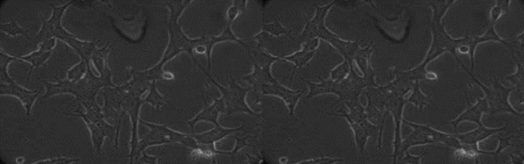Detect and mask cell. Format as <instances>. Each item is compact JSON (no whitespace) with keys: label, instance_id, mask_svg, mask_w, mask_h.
<instances>
[{"label":"cell","instance_id":"2e32d148","mask_svg":"<svg viewBox=\"0 0 524 164\" xmlns=\"http://www.w3.org/2000/svg\"><path fill=\"white\" fill-rule=\"evenodd\" d=\"M337 160H331L328 159H320L316 160H312L308 162H305L304 163H333L335 161Z\"/></svg>","mask_w":524,"mask_h":164},{"label":"cell","instance_id":"3957f363","mask_svg":"<svg viewBox=\"0 0 524 164\" xmlns=\"http://www.w3.org/2000/svg\"><path fill=\"white\" fill-rule=\"evenodd\" d=\"M86 114L81 112L78 114L87 123L91 134L94 146L97 152H100L105 136L109 133V128L104 122L100 109L96 103L86 108Z\"/></svg>","mask_w":524,"mask_h":164},{"label":"cell","instance_id":"8fae6325","mask_svg":"<svg viewBox=\"0 0 524 164\" xmlns=\"http://www.w3.org/2000/svg\"><path fill=\"white\" fill-rule=\"evenodd\" d=\"M263 29L264 30L276 36L284 34L291 37V32L286 30L277 20H275L272 24H264Z\"/></svg>","mask_w":524,"mask_h":164},{"label":"cell","instance_id":"5bb4252c","mask_svg":"<svg viewBox=\"0 0 524 164\" xmlns=\"http://www.w3.org/2000/svg\"><path fill=\"white\" fill-rule=\"evenodd\" d=\"M75 161H78L77 160H71L65 158H58L50 160H47L46 161H42L37 162V163H46V164H69Z\"/></svg>","mask_w":524,"mask_h":164},{"label":"cell","instance_id":"7a4b0ae2","mask_svg":"<svg viewBox=\"0 0 524 164\" xmlns=\"http://www.w3.org/2000/svg\"><path fill=\"white\" fill-rule=\"evenodd\" d=\"M71 3L62 7H54L53 17L50 20H44L42 30L37 36L38 41L44 42L51 40L52 37H56L61 38L72 47L76 44L78 41L73 36L66 32L61 25V18L65 9Z\"/></svg>","mask_w":524,"mask_h":164},{"label":"cell","instance_id":"ac0fdd59","mask_svg":"<svg viewBox=\"0 0 524 164\" xmlns=\"http://www.w3.org/2000/svg\"><path fill=\"white\" fill-rule=\"evenodd\" d=\"M498 13H499V11H498V9H496V10L495 9V10H494V12H493V16L494 17L497 16L498 15Z\"/></svg>","mask_w":524,"mask_h":164},{"label":"cell","instance_id":"30bf717a","mask_svg":"<svg viewBox=\"0 0 524 164\" xmlns=\"http://www.w3.org/2000/svg\"><path fill=\"white\" fill-rule=\"evenodd\" d=\"M311 48V45H306L302 52L296 54L291 56L287 57L285 59L294 63L295 64V67L294 68L295 70L297 67H302L310 59L312 53L309 52L308 51Z\"/></svg>","mask_w":524,"mask_h":164},{"label":"cell","instance_id":"4fadbf2b","mask_svg":"<svg viewBox=\"0 0 524 164\" xmlns=\"http://www.w3.org/2000/svg\"><path fill=\"white\" fill-rule=\"evenodd\" d=\"M1 28L2 30L12 35L15 36L19 34L25 35V33L22 29L19 27L15 22L1 25Z\"/></svg>","mask_w":524,"mask_h":164},{"label":"cell","instance_id":"7c38bea8","mask_svg":"<svg viewBox=\"0 0 524 164\" xmlns=\"http://www.w3.org/2000/svg\"><path fill=\"white\" fill-rule=\"evenodd\" d=\"M87 64L89 63H87L85 61L83 60L81 64L69 72V78L75 81L80 79L86 72Z\"/></svg>","mask_w":524,"mask_h":164},{"label":"cell","instance_id":"8992f818","mask_svg":"<svg viewBox=\"0 0 524 164\" xmlns=\"http://www.w3.org/2000/svg\"><path fill=\"white\" fill-rule=\"evenodd\" d=\"M240 44L248 52L250 59L254 67L270 68V66L273 62L280 60L279 59L273 57L266 53L263 50L261 45L254 41H241Z\"/></svg>","mask_w":524,"mask_h":164},{"label":"cell","instance_id":"9c48e42d","mask_svg":"<svg viewBox=\"0 0 524 164\" xmlns=\"http://www.w3.org/2000/svg\"><path fill=\"white\" fill-rule=\"evenodd\" d=\"M242 128L234 129H225L218 126L212 131L205 134L203 136V141L206 144H211L217 140L223 138L227 135L231 134L235 131H239Z\"/></svg>","mask_w":524,"mask_h":164},{"label":"cell","instance_id":"52a82bcc","mask_svg":"<svg viewBox=\"0 0 524 164\" xmlns=\"http://www.w3.org/2000/svg\"><path fill=\"white\" fill-rule=\"evenodd\" d=\"M0 91L1 94H11L17 96L20 99L25 106L27 110V114H30L31 108L34 101L40 92L37 91H25L17 85L12 80L7 84L1 83Z\"/></svg>","mask_w":524,"mask_h":164},{"label":"cell","instance_id":"5b68a950","mask_svg":"<svg viewBox=\"0 0 524 164\" xmlns=\"http://www.w3.org/2000/svg\"><path fill=\"white\" fill-rule=\"evenodd\" d=\"M258 92L262 94H273L280 96L288 104L290 115L293 113L295 105L303 92L290 91L281 86L275 79L261 86Z\"/></svg>","mask_w":524,"mask_h":164},{"label":"cell","instance_id":"277c9868","mask_svg":"<svg viewBox=\"0 0 524 164\" xmlns=\"http://www.w3.org/2000/svg\"><path fill=\"white\" fill-rule=\"evenodd\" d=\"M216 84L223 94L227 115H230L236 112H246L256 115L247 107L244 101L246 93L250 89L242 88L234 82H232L227 88H223L220 85Z\"/></svg>","mask_w":524,"mask_h":164},{"label":"cell","instance_id":"6da1fadb","mask_svg":"<svg viewBox=\"0 0 524 164\" xmlns=\"http://www.w3.org/2000/svg\"><path fill=\"white\" fill-rule=\"evenodd\" d=\"M103 76L97 78L90 70V65L87 64V73L85 78L80 81L70 82L68 80L59 82L56 84H53L44 81L47 88V93L43 97L45 100L52 95L69 92L76 96L82 104L87 107L95 103V95L105 82Z\"/></svg>","mask_w":524,"mask_h":164},{"label":"cell","instance_id":"e0dca14e","mask_svg":"<svg viewBox=\"0 0 524 164\" xmlns=\"http://www.w3.org/2000/svg\"><path fill=\"white\" fill-rule=\"evenodd\" d=\"M245 1H236L234 2L235 6L238 9L240 13L243 12L245 9Z\"/></svg>","mask_w":524,"mask_h":164},{"label":"cell","instance_id":"ba28073f","mask_svg":"<svg viewBox=\"0 0 524 164\" xmlns=\"http://www.w3.org/2000/svg\"><path fill=\"white\" fill-rule=\"evenodd\" d=\"M54 45V40L51 39L44 41L42 45L40 50L31 55L23 57L22 59L30 62L33 64L30 73L27 78V84L29 76L31 74L34 67H38L43 64L52 54L51 49Z\"/></svg>","mask_w":524,"mask_h":164},{"label":"cell","instance_id":"9a60e30c","mask_svg":"<svg viewBox=\"0 0 524 164\" xmlns=\"http://www.w3.org/2000/svg\"><path fill=\"white\" fill-rule=\"evenodd\" d=\"M238 12H239V13H240L239 11L238 10V9L235 6L230 9L229 13V16L230 22H232L234 20V18H235L236 16L238 15Z\"/></svg>","mask_w":524,"mask_h":164}]
</instances>
